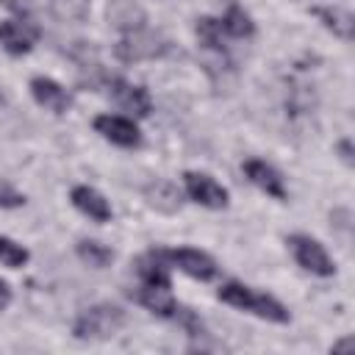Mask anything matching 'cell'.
Wrapping results in <instances>:
<instances>
[{
    "instance_id": "15",
    "label": "cell",
    "mask_w": 355,
    "mask_h": 355,
    "mask_svg": "<svg viewBox=\"0 0 355 355\" xmlns=\"http://www.w3.org/2000/svg\"><path fill=\"white\" fill-rule=\"evenodd\" d=\"M144 200H147L150 208H155L161 214L180 211V191L169 180H153V183H147L144 186Z\"/></svg>"
},
{
    "instance_id": "5",
    "label": "cell",
    "mask_w": 355,
    "mask_h": 355,
    "mask_svg": "<svg viewBox=\"0 0 355 355\" xmlns=\"http://www.w3.org/2000/svg\"><path fill=\"white\" fill-rule=\"evenodd\" d=\"M183 186H186V194H189L194 202L205 205V208L219 211V208L227 205V189L219 186V183H216L211 175H205V172H186V175H183Z\"/></svg>"
},
{
    "instance_id": "18",
    "label": "cell",
    "mask_w": 355,
    "mask_h": 355,
    "mask_svg": "<svg viewBox=\"0 0 355 355\" xmlns=\"http://www.w3.org/2000/svg\"><path fill=\"white\" fill-rule=\"evenodd\" d=\"M219 22H222V31H225L227 36H236V39H247V36L255 33V22H252V17H250L241 6H236V3L227 6L225 17H222Z\"/></svg>"
},
{
    "instance_id": "8",
    "label": "cell",
    "mask_w": 355,
    "mask_h": 355,
    "mask_svg": "<svg viewBox=\"0 0 355 355\" xmlns=\"http://www.w3.org/2000/svg\"><path fill=\"white\" fill-rule=\"evenodd\" d=\"M108 89H111V100L119 108H125V111H130L136 116H150L153 100H150V92L144 86H133L125 78H111Z\"/></svg>"
},
{
    "instance_id": "22",
    "label": "cell",
    "mask_w": 355,
    "mask_h": 355,
    "mask_svg": "<svg viewBox=\"0 0 355 355\" xmlns=\"http://www.w3.org/2000/svg\"><path fill=\"white\" fill-rule=\"evenodd\" d=\"M0 263H6V266H11V269H19V266L28 263V250H25L22 244H17V241L0 236Z\"/></svg>"
},
{
    "instance_id": "23",
    "label": "cell",
    "mask_w": 355,
    "mask_h": 355,
    "mask_svg": "<svg viewBox=\"0 0 355 355\" xmlns=\"http://www.w3.org/2000/svg\"><path fill=\"white\" fill-rule=\"evenodd\" d=\"M25 205V194H19L14 186L0 180V208H19Z\"/></svg>"
},
{
    "instance_id": "24",
    "label": "cell",
    "mask_w": 355,
    "mask_h": 355,
    "mask_svg": "<svg viewBox=\"0 0 355 355\" xmlns=\"http://www.w3.org/2000/svg\"><path fill=\"white\" fill-rule=\"evenodd\" d=\"M338 153H341V161L352 166L355 158H352V141H349V139H341V141H338Z\"/></svg>"
},
{
    "instance_id": "16",
    "label": "cell",
    "mask_w": 355,
    "mask_h": 355,
    "mask_svg": "<svg viewBox=\"0 0 355 355\" xmlns=\"http://www.w3.org/2000/svg\"><path fill=\"white\" fill-rule=\"evenodd\" d=\"M136 300L155 316H164V319H172L175 311H178V302L172 297L169 288H161V286H141L136 291Z\"/></svg>"
},
{
    "instance_id": "14",
    "label": "cell",
    "mask_w": 355,
    "mask_h": 355,
    "mask_svg": "<svg viewBox=\"0 0 355 355\" xmlns=\"http://www.w3.org/2000/svg\"><path fill=\"white\" fill-rule=\"evenodd\" d=\"M166 252L161 250H153L141 258H136V275L141 277L144 286H161V288H169L172 280H169V269H166Z\"/></svg>"
},
{
    "instance_id": "3",
    "label": "cell",
    "mask_w": 355,
    "mask_h": 355,
    "mask_svg": "<svg viewBox=\"0 0 355 355\" xmlns=\"http://www.w3.org/2000/svg\"><path fill=\"white\" fill-rule=\"evenodd\" d=\"M116 58L125 61V64H136V61H150V58H161L169 53V39L158 31H147V28H139V31H130L125 33L116 47H114Z\"/></svg>"
},
{
    "instance_id": "25",
    "label": "cell",
    "mask_w": 355,
    "mask_h": 355,
    "mask_svg": "<svg viewBox=\"0 0 355 355\" xmlns=\"http://www.w3.org/2000/svg\"><path fill=\"white\" fill-rule=\"evenodd\" d=\"M11 305V286L6 280H0V311H6Z\"/></svg>"
},
{
    "instance_id": "1",
    "label": "cell",
    "mask_w": 355,
    "mask_h": 355,
    "mask_svg": "<svg viewBox=\"0 0 355 355\" xmlns=\"http://www.w3.org/2000/svg\"><path fill=\"white\" fill-rule=\"evenodd\" d=\"M216 294H219L222 302H227V305H233L239 311L255 313V316H261L266 322H277V324H286L288 322V311H286V305L280 300H275L269 294H261V291H255V288H250L244 283L227 280V283L219 286Z\"/></svg>"
},
{
    "instance_id": "7",
    "label": "cell",
    "mask_w": 355,
    "mask_h": 355,
    "mask_svg": "<svg viewBox=\"0 0 355 355\" xmlns=\"http://www.w3.org/2000/svg\"><path fill=\"white\" fill-rule=\"evenodd\" d=\"M94 130L116 147H139L141 144V130L136 128V122L128 116H119V114H100L94 119Z\"/></svg>"
},
{
    "instance_id": "4",
    "label": "cell",
    "mask_w": 355,
    "mask_h": 355,
    "mask_svg": "<svg viewBox=\"0 0 355 355\" xmlns=\"http://www.w3.org/2000/svg\"><path fill=\"white\" fill-rule=\"evenodd\" d=\"M286 244H288L294 261H297L305 272L319 275V277H330V275H336V263H333V258L327 255V250H324L316 239H311V236H305V233H294V236L286 239Z\"/></svg>"
},
{
    "instance_id": "20",
    "label": "cell",
    "mask_w": 355,
    "mask_h": 355,
    "mask_svg": "<svg viewBox=\"0 0 355 355\" xmlns=\"http://www.w3.org/2000/svg\"><path fill=\"white\" fill-rule=\"evenodd\" d=\"M75 250H78V258H80L83 263L94 266V269H105V266L114 261V250L105 247V244H100V241H94V239H83V241H78Z\"/></svg>"
},
{
    "instance_id": "12",
    "label": "cell",
    "mask_w": 355,
    "mask_h": 355,
    "mask_svg": "<svg viewBox=\"0 0 355 355\" xmlns=\"http://www.w3.org/2000/svg\"><path fill=\"white\" fill-rule=\"evenodd\" d=\"M105 19H108L111 28H116V31H122V33H130V31L144 28L147 11H144L136 0H108V6H105Z\"/></svg>"
},
{
    "instance_id": "11",
    "label": "cell",
    "mask_w": 355,
    "mask_h": 355,
    "mask_svg": "<svg viewBox=\"0 0 355 355\" xmlns=\"http://www.w3.org/2000/svg\"><path fill=\"white\" fill-rule=\"evenodd\" d=\"M244 175H247V180H250L252 186H258V189L266 191L269 197H275V200H286V197H288L280 172H277L272 164H266V161H261V158H250V161H244Z\"/></svg>"
},
{
    "instance_id": "26",
    "label": "cell",
    "mask_w": 355,
    "mask_h": 355,
    "mask_svg": "<svg viewBox=\"0 0 355 355\" xmlns=\"http://www.w3.org/2000/svg\"><path fill=\"white\" fill-rule=\"evenodd\" d=\"M352 344H355V341L347 336V338H341V341H336V344H333V352H344V349H352Z\"/></svg>"
},
{
    "instance_id": "17",
    "label": "cell",
    "mask_w": 355,
    "mask_h": 355,
    "mask_svg": "<svg viewBox=\"0 0 355 355\" xmlns=\"http://www.w3.org/2000/svg\"><path fill=\"white\" fill-rule=\"evenodd\" d=\"M313 17L327 31H333V36H338L344 42L352 39V25L355 22H352V14L347 8H341V6H319V8H313Z\"/></svg>"
},
{
    "instance_id": "10",
    "label": "cell",
    "mask_w": 355,
    "mask_h": 355,
    "mask_svg": "<svg viewBox=\"0 0 355 355\" xmlns=\"http://www.w3.org/2000/svg\"><path fill=\"white\" fill-rule=\"evenodd\" d=\"M31 94H33V100H36L39 105H44V108L53 111V114H67L69 105H72L69 92H67L58 80L44 78V75L31 78Z\"/></svg>"
},
{
    "instance_id": "21",
    "label": "cell",
    "mask_w": 355,
    "mask_h": 355,
    "mask_svg": "<svg viewBox=\"0 0 355 355\" xmlns=\"http://www.w3.org/2000/svg\"><path fill=\"white\" fill-rule=\"evenodd\" d=\"M50 11L64 22H83L89 17L92 0H47Z\"/></svg>"
},
{
    "instance_id": "13",
    "label": "cell",
    "mask_w": 355,
    "mask_h": 355,
    "mask_svg": "<svg viewBox=\"0 0 355 355\" xmlns=\"http://www.w3.org/2000/svg\"><path fill=\"white\" fill-rule=\"evenodd\" d=\"M69 200H72V205L80 211V214H86L89 219H94V222H108L111 219V205H108V200L97 191V189H92V186H72V191H69Z\"/></svg>"
},
{
    "instance_id": "9",
    "label": "cell",
    "mask_w": 355,
    "mask_h": 355,
    "mask_svg": "<svg viewBox=\"0 0 355 355\" xmlns=\"http://www.w3.org/2000/svg\"><path fill=\"white\" fill-rule=\"evenodd\" d=\"M166 258L180 269L186 272L189 277L194 280H214L216 277V261L202 252V250H191V247H178L172 252H166Z\"/></svg>"
},
{
    "instance_id": "2",
    "label": "cell",
    "mask_w": 355,
    "mask_h": 355,
    "mask_svg": "<svg viewBox=\"0 0 355 355\" xmlns=\"http://www.w3.org/2000/svg\"><path fill=\"white\" fill-rule=\"evenodd\" d=\"M122 324H125V311L119 305L100 302V305L86 308L75 319L72 333L75 338H111Z\"/></svg>"
},
{
    "instance_id": "6",
    "label": "cell",
    "mask_w": 355,
    "mask_h": 355,
    "mask_svg": "<svg viewBox=\"0 0 355 355\" xmlns=\"http://www.w3.org/2000/svg\"><path fill=\"white\" fill-rule=\"evenodd\" d=\"M36 39H39V25L31 17H25V19H3L0 22V44L11 55L31 53Z\"/></svg>"
},
{
    "instance_id": "19",
    "label": "cell",
    "mask_w": 355,
    "mask_h": 355,
    "mask_svg": "<svg viewBox=\"0 0 355 355\" xmlns=\"http://www.w3.org/2000/svg\"><path fill=\"white\" fill-rule=\"evenodd\" d=\"M194 31H197V39L202 42V47L208 50V53H227L225 50V42H222V22L219 19H214V17H200L197 19V25H194Z\"/></svg>"
}]
</instances>
